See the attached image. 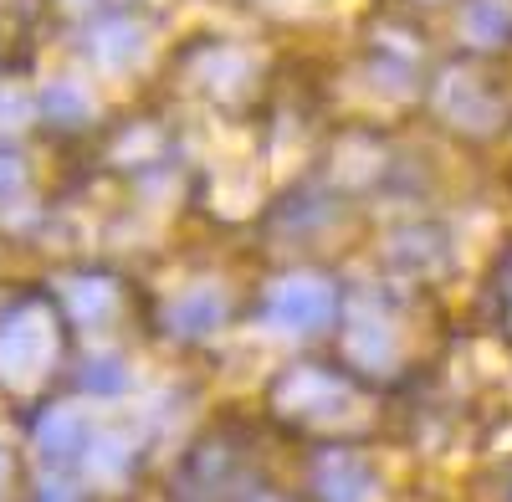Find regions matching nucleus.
Here are the masks:
<instances>
[{
	"instance_id": "1",
	"label": "nucleus",
	"mask_w": 512,
	"mask_h": 502,
	"mask_svg": "<svg viewBox=\"0 0 512 502\" xmlns=\"http://www.w3.org/2000/svg\"><path fill=\"white\" fill-rule=\"evenodd\" d=\"M52 364H57V313L41 298H26L0 318V385L26 395L47 385Z\"/></svg>"
},
{
	"instance_id": "2",
	"label": "nucleus",
	"mask_w": 512,
	"mask_h": 502,
	"mask_svg": "<svg viewBox=\"0 0 512 502\" xmlns=\"http://www.w3.org/2000/svg\"><path fill=\"white\" fill-rule=\"evenodd\" d=\"M338 313V292L333 282L313 277V272H292L282 282H272L267 292V308H262V323L282 339H308V333H323Z\"/></svg>"
},
{
	"instance_id": "3",
	"label": "nucleus",
	"mask_w": 512,
	"mask_h": 502,
	"mask_svg": "<svg viewBox=\"0 0 512 502\" xmlns=\"http://www.w3.org/2000/svg\"><path fill=\"white\" fill-rule=\"evenodd\" d=\"M277 405L287 415H297V421H308V426H349L359 421V395L344 385V380H333V374L323 369H292L287 380L277 385Z\"/></svg>"
},
{
	"instance_id": "4",
	"label": "nucleus",
	"mask_w": 512,
	"mask_h": 502,
	"mask_svg": "<svg viewBox=\"0 0 512 502\" xmlns=\"http://www.w3.org/2000/svg\"><path fill=\"white\" fill-rule=\"evenodd\" d=\"M436 108L456 123V129H466V134H492L497 123H502V98L487 88L482 77L466 72V67L441 72V82H436Z\"/></svg>"
},
{
	"instance_id": "5",
	"label": "nucleus",
	"mask_w": 512,
	"mask_h": 502,
	"mask_svg": "<svg viewBox=\"0 0 512 502\" xmlns=\"http://www.w3.org/2000/svg\"><path fill=\"white\" fill-rule=\"evenodd\" d=\"M226 323V292L216 282H195L164 303V328L175 339H210Z\"/></svg>"
},
{
	"instance_id": "6",
	"label": "nucleus",
	"mask_w": 512,
	"mask_h": 502,
	"mask_svg": "<svg viewBox=\"0 0 512 502\" xmlns=\"http://www.w3.org/2000/svg\"><path fill=\"white\" fill-rule=\"evenodd\" d=\"M93 446V431L88 421H82L77 410H52V415H41V426H36V451L47 456V467H72L82 462Z\"/></svg>"
},
{
	"instance_id": "7",
	"label": "nucleus",
	"mask_w": 512,
	"mask_h": 502,
	"mask_svg": "<svg viewBox=\"0 0 512 502\" xmlns=\"http://www.w3.org/2000/svg\"><path fill=\"white\" fill-rule=\"evenodd\" d=\"M88 47H93V62L103 72H128L144 62V31L128 16H103L88 36Z\"/></svg>"
},
{
	"instance_id": "8",
	"label": "nucleus",
	"mask_w": 512,
	"mask_h": 502,
	"mask_svg": "<svg viewBox=\"0 0 512 502\" xmlns=\"http://www.w3.org/2000/svg\"><path fill=\"white\" fill-rule=\"evenodd\" d=\"M344 349H349V359H354L359 369H390V364L400 359V339H395L390 318H379V313H369V308H359V318L349 323Z\"/></svg>"
},
{
	"instance_id": "9",
	"label": "nucleus",
	"mask_w": 512,
	"mask_h": 502,
	"mask_svg": "<svg viewBox=\"0 0 512 502\" xmlns=\"http://www.w3.org/2000/svg\"><path fill=\"white\" fill-rule=\"evenodd\" d=\"M318 492H323V502H369L374 472L349 451H328L318 462Z\"/></svg>"
},
{
	"instance_id": "10",
	"label": "nucleus",
	"mask_w": 512,
	"mask_h": 502,
	"mask_svg": "<svg viewBox=\"0 0 512 502\" xmlns=\"http://www.w3.org/2000/svg\"><path fill=\"white\" fill-rule=\"evenodd\" d=\"M62 308H67L72 323L98 328L118 313V287L108 277H67L62 282Z\"/></svg>"
},
{
	"instance_id": "11",
	"label": "nucleus",
	"mask_w": 512,
	"mask_h": 502,
	"mask_svg": "<svg viewBox=\"0 0 512 502\" xmlns=\"http://www.w3.org/2000/svg\"><path fill=\"white\" fill-rule=\"evenodd\" d=\"M456 26H461V36L472 41V47L492 52V47H502V41L512 36V0H466Z\"/></svg>"
},
{
	"instance_id": "12",
	"label": "nucleus",
	"mask_w": 512,
	"mask_h": 502,
	"mask_svg": "<svg viewBox=\"0 0 512 502\" xmlns=\"http://www.w3.org/2000/svg\"><path fill=\"white\" fill-rule=\"evenodd\" d=\"M441 236L436 231H400L390 241V267H405V272H436L441 267Z\"/></svg>"
},
{
	"instance_id": "13",
	"label": "nucleus",
	"mask_w": 512,
	"mask_h": 502,
	"mask_svg": "<svg viewBox=\"0 0 512 502\" xmlns=\"http://www.w3.org/2000/svg\"><path fill=\"white\" fill-rule=\"evenodd\" d=\"M41 113L52 123H62V129H72V123L93 118V98H88V88H77V82H52V88L41 93Z\"/></svg>"
},
{
	"instance_id": "14",
	"label": "nucleus",
	"mask_w": 512,
	"mask_h": 502,
	"mask_svg": "<svg viewBox=\"0 0 512 502\" xmlns=\"http://www.w3.org/2000/svg\"><path fill=\"white\" fill-rule=\"evenodd\" d=\"M246 77H251V62H246L236 47H226V52H210V57L200 62V82H205L210 93H236Z\"/></svg>"
},
{
	"instance_id": "15",
	"label": "nucleus",
	"mask_w": 512,
	"mask_h": 502,
	"mask_svg": "<svg viewBox=\"0 0 512 502\" xmlns=\"http://www.w3.org/2000/svg\"><path fill=\"white\" fill-rule=\"evenodd\" d=\"M82 462L93 467L98 482H123L134 456H128V441H123V436H93V446H88V456H82Z\"/></svg>"
},
{
	"instance_id": "16",
	"label": "nucleus",
	"mask_w": 512,
	"mask_h": 502,
	"mask_svg": "<svg viewBox=\"0 0 512 502\" xmlns=\"http://www.w3.org/2000/svg\"><path fill=\"white\" fill-rule=\"evenodd\" d=\"M77 385L88 390V395H123L128 390V364L113 359V354H93L88 364H82Z\"/></svg>"
},
{
	"instance_id": "17",
	"label": "nucleus",
	"mask_w": 512,
	"mask_h": 502,
	"mask_svg": "<svg viewBox=\"0 0 512 502\" xmlns=\"http://www.w3.org/2000/svg\"><path fill=\"white\" fill-rule=\"evenodd\" d=\"M26 190H31V180H26L21 154L0 149V216H16V205L26 200Z\"/></svg>"
},
{
	"instance_id": "18",
	"label": "nucleus",
	"mask_w": 512,
	"mask_h": 502,
	"mask_svg": "<svg viewBox=\"0 0 512 502\" xmlns=\"http://www.w3.org/2000/svg\"><path fill=\"white\" fill-rule=\"evenodd\" d=\"M6 482H11V456L0 451V492H6Z\"/></svg>"
},
{
	"instance_id": "19",
	"label": "nucleus",
	"mask_w": 512,
	"mask_h": 502,
	"mask_svg": "<svg viewBox=\"0 0 512 502\" xmlns=\"http://www.w3.org/2000/svg\"><path fill=\"white\" fill-rule=\"evenodd\" d=\"M62 6H72V11H88V6H98V0H62Z\"/></svg>"
},
{
	"instance_id": "20",
	"label": "nucleus",
	"mask_w": 512,
	"mask_h": 502,
	"mask_svg": "<svg viewBox=\"0 0 512 502\" xmlns=\"http://www.w3.org/2000/svg\"><path fill=\"white\" fill-rule=\"evenodd\" d=\"M507 303H512V277H507Z\"/></svg>"
}]
</instances>
